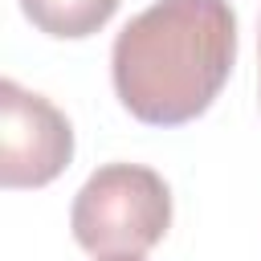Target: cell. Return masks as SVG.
Here are the masks:
<instances>
[{
	"label": "cell",
	"mask_w": 261,
	"mask_h": 261,
	"mask_svg": "<svg viewBox=\"0 0 261 261\" xmlns=\"http://www.w3.org/2000/svg\"><path fill=\"white\" fill-rule=\"evenodd\" d=\"M73 241L90 257H147L171 228V188L155 167L102 163L73 196Z\"/></svg>",
	"instance_id": "2"
},
{
	"label": "cell",
	"mask_w": 261,
	"mask_h": 261,
	"mask_svg": "<svg viewBox=\"0 0 261 261\" xmlns=\"http://www.w3.org/2000/svg\"><path fill=\"white\" fill-rule=\"evenodd\" d=\"M237 61L228 0H155L122 24L110 49L118 102L147 126H184L224 90Z\"/></svg>",
	"instance_id": "1"
},
{
	"label": "cell",
	"mask_w": 261,
	"mask_h": 261,
	"mask_svg": "<svg viewBox=\"0 0 261 261\" xmlns=\"http://www.w3.org/2000/svg\"><path fill=\"white\" fill-rule=\"evenodd\" d=\"M102 261H143V257H102Z\"/></svg>",
	"instance_id": "5"
},
{
	"label": "cell",
	"mask_w": 261,
	"mask_h": 261,
	"mask_svg": "<svg viewBox=\"0 0 261 261\" xmlns=\"http://www.w3.org/2000/svg\"><path fill=\"white\" fill-rule=\"evenodd\" d=\"M73 159L69 118L20 82H0V184L4 188H45Z\"/></svg>",
	"instance_id": "3"
},
{
	"label": "cell",
	"mask_w": 261,
	"mask_h": 261,
	"mask_svg": "<svg viewBox=\"0 0 261 261\" xmlns=\"http://www.w3.org/2000/svg\"><path fill=\"white\" fill-rule=\"evenodd\" d=\"M20 12L33 29L57 41H82L110 24L118 0H20Z\"/></svg>",
	"instance_id": "4"
}]
</instances>
